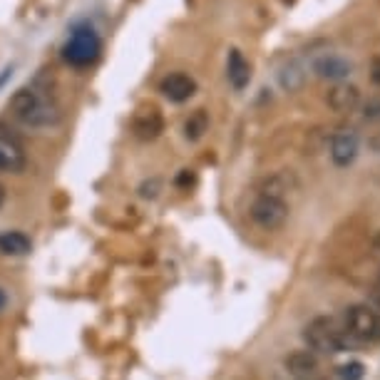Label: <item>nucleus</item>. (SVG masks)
Returning a JSON list of instances; mask_svg holds the SVG:
<instances>
[{
  "instance_id": "f257e3e1",
  "label": "nucleus",
  "mask_w": 380,
  "mask_h": 380,
  "mask_svg": "<svg viewBox=\"0 0 380 380\" xmlns=\"http://www.w3.org/2000/svg\"><path fill=\"white\" fill-rule=\"evenodd\" d=\"M8 110L13 119H18L20 125L30 127V130H50V127L60 125V119H63V110L55 97L38 88H20L10 97Z\"/></svg>"
},
{
  "instance_id": "f03ea898",
  "label": "nucleus",
  "mask_w": 380,
  "mask_h": 380,
  "mask_svg": "<svg viewBox=\"0 0 380 380\" xmlns=\"http://www.w3.org/2000/svg\"><path fill=\"white\" fill-rule=\"evenodd\" d=\"M303 341L313 353L336 355L348 348V333L328 316H316L303 328Z\"/></svg>"
},
{
  "instance_id": "7ed1b4c3",
  "label": "nucleus",
  "mask_w": 380,
  "mask_h": 380,
  "mask_svg": "<svg viewBox=\"0 0 380 380\" xmlns=\"http://www.w3.org/2000/svg\"><path fill=\"white\" fill-rule=\"evenodd\" d=\"M346 333L361 343L380 341V311L370 303H355L346 311Z\"/></svg>"
},
{
  "instance_id": "20e7f679",
  "label": "nucleus",
  "mask_w": 380,
  "mask_h": 380,
  "mask_svg": "<svg viewBox=\"0 0 380 380\" xmlns=\"http://www.w3.org/2000/svg\"><path fill=\"white\" fill-rule=\"evenodd\" d=\"M100 50L102 45L97 32L92 28H80L68 38V43L63 48V57L75 68H85V65H92L100 57Z\"/></svg>"
},
{
  "instance_id": "39448f33",
  "label": "nucleus",
  "mask_w": 380,
  "mask_h": 380,
  "mask_svg": "<svg viewBox=\"0 0 380 380\" xmlns=\"http://www.w3.org/2000/svg\"><path fill=\"white\" fill-rule=\"evenodd\" d=\"M288 214H291V209L283 199H271V197H261V194H256V199L249 206L251 221L266 231L281 229L288 221Z\"/></svg>"
},
{
  "instance_id": "423d86ee",
  "label": "nucleus",
  "mask_w": 380,
  "mask_h": 380,
  "mask_svg": "<svg viewBox=\"0 0 380 380\" xmlns=\"http://www.w3.org/2000/svg\"><path fill=\"white\" fill-rule=\"evenodd\" d=\"M311 70L316 77L330 82H346L353 72V63L348 57L338 55V52H321L311 60Z\"/></svg>"
},
{
  "instance_id": "0eeeda50",
  "label": "nucleus",
  "mask_w": 380,
  "mask_h": 380,
  "mask_svg": "<svg viewBox=\"0 0 380 380\" xmlns=\"http://www.w3.org/2000/svg\"><path fill=\"white\" fill-rule=\"evenodd\" d=\"M361 152V137L355 130H338L333 137H330V162L336 167H350L355 162V157Z\"/></svg>"
},
{
  "instance_id": "6e6552de",
  "label": "nucleus",
  "mask_w": 380,
  "mask_h": 380,
  "mask_svg": "<svg viewBox=\"0 0 380 380\" xmlns=\"http://www.w3.org/2000/svg\"><path fill=\"white\" fill-rule=\"evenodd\" d=\"M286 373L293 375V380H321V361L313 350H293L283 358Z\"/></svg>"
},
{
  "instance_id": "1a4fd4ad",
  "label": "nucleus",
  "mask_w": 380,
  "mask_h": 380,
  "mask_svg": "<svg viewBox=\"0 0 380 380\" xmlns=\"http://www.w3.org/2000/svg\"><path fill=\"white\" fill-rule=\"evenodd\" d=\"M26 147L20 144V139L10 132L0 130V172H8V174H18L26 169Z\"/></svg>"
},
{
  "instance_id": "9d476101",
  "label": "nucleus",
  "mask_w": 380,
  "mask_h": 380,
  "mask_svg": "<svg viewBox=\"0 0 380 380\" xmlns=\"http://www.w3.org/2000/svg\"><path fill=\"white\" fill-rule=\"evenodd\" d=\"M159 92L167 97L169 102H187L197 94V80L187 72H169L159 82Z\"/></svg>"
},
{
  "instance_id": "9b49d317",
  "label": "nucleus",
  "mask_w": 380,
  "mask_h": 380,
  "mask_svg": "<svg viewBox=\"0 0 380 380\" xmlns=\"http://www.w3.org/2000/svg\"><path fill=\"white\" fill-rule=\"evenodd\" d=\"M299 189V179L293 172L288 169H281V172H274V174H266L261 181H259V187H256V194H261V197H271V199H283L291 192Z\"/></svg>"
},
{
  "instance_id": "f8f14e48",
  "label": "nucleus",
  "mask_w": 380,
  "mask_h": 380,
  "mask_svg": "<svg viewBox=\"0 0 380 380\" xmlns=\"http://www.w3.org/2000/svg\"><path fill=\"white\" fill-rule=\"evenodd\" d=\"M326 102L338 114L355 112L361 107V90L355 88V85H350V82H336L328 90V94H326Z\"/></svg>"
},
{
  "instance_id": "ddd939ff",
  "label": "nucleus",
  "mask_w": 380,
  "mask_h": 380,
  "mask_svg": "<svg viewBox=\"0 0 380 380\" xmlns=\"http://www.w3.org/2000/svg\"><path fill=\"white\" fill-rule=\"evenodd\" d=\"M226 77L234 90H246L251 82V65L241 50H229L226 57Z\"/></svg>"
},
{
  "instance_id": "4468645a",
  "label": "nucleus",
  "mask_w": 380,
  "mask_h": 380,
  "mask_svg": "<svg viewBox=\"0 0 380 380\" xmlns=\"http://www.w3.org/2000/svg\"><path fill=\"white\" fill-rule=\"evenodd\" d=\"M276 77H279V85L283 92H299V90H303L308 72H306V68L299 60H288V63H283L279 68V75Z\"/></svg>"
},
{
  "instance_id": "2eb2a0df",
  "label": "nucleus",
  "mask_w": 380,
  "mask_h": 380,
  "mask_svg": "<svg viewBox=\"0 0 380 380\" xmlns=\"http://www.w3.org/2000/svg\"><path fill=\"white\" fill-rule=\"evenodd\" d=\"M30 249H32V241L23 231H3V234H0V254L28 256Z\"/></svg>"
},
{
  "instance_id": "dca6fc26",
  "label": "nucleus",
  "mask_w": 380,
  "mask_h": 380,
  "mask_svg": "<svg viewBox=\"0 0 380 380\" xmlns=\"http://www.w3.org/2000/svg\"><path fill=\"white\" fill-rule=\"evenodd\" d=\"M132 130H134V134H137L139 139H157L164 130V119H162V114L152 110V112L139 114V117L134 119Z\"/></svg>"
},
{
  "instance_id": "f3484780",
  "label": "nucleus",
  "mask_w": 380,
  "mask_h": 380,
  "mask_svg": "<svg viewBox=\"0 0 380 380\" xmlns=\"http://www.w3.org/2000/svg\"><path fill=\"white\" fill-rule=\"evenodd\" d=\"M206 130H209V114H206L204 110H197V112H192L187 117V122H184V137H187L189 142H197V139H201Z\"/></svg>"
},
{
  "instance_id": "a211bd4d",
  "label": "nucleus",
  "mask_w": 380,
  "mask_h": 380,
  "mask_svg": "<svg viewBox=\"0 0 380 380\" xmlns=\"http://www.w3.org/2000/svg\"><path fill=\"white\" fill-rule=\"evenodd\" d=\"M366 375V366L361 361H348L338 368V378L341 380H363Z\"/></svg>"
},
{
  "instance_id": "6ab92c4d",
  "label": "nucleus",
  "mask_w": 380,
  "mask_h": 380,
  "mask_svg": "<svg viewBox=\"0 0 380 380\" xmlns=\"http://www.w3.org/2000/svg\"><path fill=\"white\" fill-rule=\"evenodd\" d=\"M363 117L368 122H380V97H373L363 105Z\"/></svg>"
},
{
  "instance_id": "aec40b11",
  "label": "nucleus",
  "mask_w": 380,
  "mask_h": 380,
  "mask_svg": "<svg viewBox=\"0 0 380 380\" xmlns=\"http://www.w3.org/2000/svg\"><path fill=\"white\" fill-rule=\"evenodd\" d=\"M370 80L380 88V55H375L373 63H370Z\"/></svg>"
},
{
  "instance_id": "412c9836",
  "label": "nucleus",
  "mask_w": 380,
  "mask_h": 380,
  "mask_svg": "<svg viewBox=\"0 0 380 380\" xmlns=\"http://www.w3.org/2000/svg\"><path fill=\"white\" fill-rule=\"evenodd\" d=\"M6 306H8V293L0 288V313L6 311Z\"/></svg>"
},
{
  "instance_id": "4be33fe9",
  "label": "nucleus",
  "mask_w": 380,
  "mask_h": 380,
  "mask_svg": "<svg viewBox=\"0 0 380 380\" xmlns=\"http://www.w3.org/2000/svg\"><path fill=\"white\" fill-rule=\"evenodd\" d=\"M373 246L380 251V231H375V237H373Z\"/></svg>"
},
{
  "instance_id": "5701e85b",
  "label": "nucleus",
  "mask_w": 380,
  "mask_h": 380,
  "mask_svg": "<svg viewBox=\"0 0 380 380\" xmlns=\"http://www.w3.org/2000/svg\"><path fill=\"white\" fill-rule=\"evenodd\" d=\"M6 204V189H3V184H0V206Z\"/></svg>"
}]
</instances>
